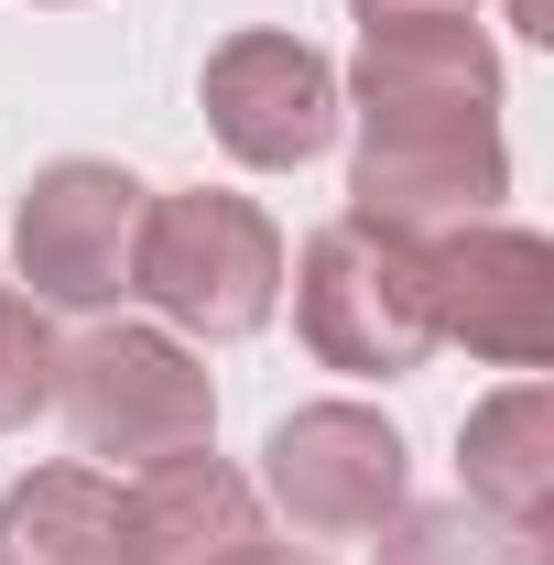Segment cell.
<instances>
[{
  "mask_svg": "<svg viewBox=\"0 0 554 565\" xmlns=\"http://www.w3.org/2000/svg\"><path fill=\"white\" fill-rule=\"evenodd\" d=\"M131 294L174 338H262L283 305V228L228 185H174L141 207Z\"/></svg>",
  "mask_w": 554,
  "mask_h": 565,
  "instance_id": "1",
  "label": "cell"
},
{
  "mask_svg": "<svg viewBox=\"0 0 554 565\" xmlns=\"http://www.w3.org/2000/svg\"><path fill=\"white\" fill-rule=\"evenodd\" d=\"M294 327L305 349L348 370V381H403L446 349L435 338V294H424V239L403 228H370V217H327L305 250H294Z\"/></svg>",
  "mask_w": 554,
  "mask_h": 565,
  "instance_id": "2",
  "label": "cell"
},
{
  "mask_svg": "<svg viewBox=\"0 0 554 565\" xmlns=\"http://www.w3.org/2000/svg\"><path fill=\"white\" fill-rule=\"evenodd\" d=\"M55 414L87 457L152 468L217 435V392L174 327H87L76 349H55Z\"/></svg>",
  "mask_w": 554,
  "mask_h": 565,
  "instance_id": "3",
  "label": "cell"
},
{
  "mask_svg": "<svg viewBox=\"0 0 554 565\" xmlns=\"http://www.w3.org/2000/svg\"><path fill=\"white\" fill-rule=\"evenodd\" d=\"M141 207H152V185H141L131 163H98V152H66V163H44L33 185H22V217H11V262L33 282V305L55 316H98V305H120L131 294V250H141Z\"/></svg>",
  "mask_w": 554,
  "mask_h": 565,
  "instance_id": "4",
  "label": "cell"
},
{
  "mask_svg": "<svg viewBox=\"0 0 554 565\" xmlns=\"http://www.w3.org/2000/svg\"><path fill=\"white\" fill-rule=\"evenodd\" d=\"M262 490L294 533H381L403 500H414V457H403V435L370 414V403H305V414H283L262 435Z\"/></svg>",
  "mask_w": 554,
  "mask_h": 565,
  "instance_id": "5",
  "label": "cell"
},
{
  "mask_svg": "<svg viewBox=\"0 0 554 565\" xmlns=\"http://www.w3.org/2000/svg\"><path fill=\"white\" fill-rule=\"evenodd\" d=\"M500 196H511L500 120H381V131H359V163H348V217L403 228V239L500 217Z\"/></svg>",
  "mask_w": 554,
  "mask_h": 565,
  "instance_id": "6",
  "label": "cell"
},
{
  "mask_svg": "<svg viewBox=\"0 0 554 565\" xmlns=\"http://www.w3.org/2000/svg\"><path fill=\"white\" fill-rule=\"evenodd\" d=\"M424 294H435V338H457L489 370H544L554 359V250L511 217H468L446 239H424Z\"/></svg>",
  "mask_w": 554,
  "mask_h": 565,
  "instance_id": "7",
  "label": "cell"
},
{
  "mask_svg": "<svg viewBox=\"0 0 554 565\" xmlns=\"http://www.w3.org/2000/svg\"><path fill=\"white\" fill-rule=\"evenodd\" d=\"M348 98L338 66L305 44V33H228L207 55V131L251 163V174H294L338 141Z\"/></svg>",
  "mask_w": 554,
  "mask_h": 565,
  "instance_id": "8",
  "label": "cell"
},
{
  "mask_svg": "<svg viewBox=\"0 0 554 565\" xmlns=\"http://www.w3.org/2000/svg\"><path fill=\"white\" fill-rule=\"evenodd\" d=\"M348 120H500V55L479 22H403V33H359V66L338 76Z\"/></svg>",
  "mask_w": 554,
  "mask_h": 565,
  "instance_id": "9",
  "label": "cell"
},
{
  "mask_svg": "<svg viewBox=\"0 0 554 565\" xmlns=\"http://www.w3.org/2000/svg\"><path fill=\"white\" fill-rule=\"evenodd\" d=\"M239 544H262V490L228 457L185 446V457L131 468V490H120V565H228Z\"/></svg>",
  "mask_w": 554,
  "mask_h": 565,
  "instance_id": "10",
  "label": "cell"
},
{
  "mask_svg": "<svg viewBox=\"0 0 554 565\" xmlns=\"http://www.w3.org/2000/svg\"><path fill=\"white\" fill-rule=\"evenodd\" d=\"M457 468H468L457 500H479L489 522H511L522 544H544V522H554V392L544 381H500L489 403H468Z\"/></svg>",
  "mask_w": 554,
  "mask_h": 565,
  "instance_id": "11",
  "label": "cell"
},
{
  "mask_svg": "<svg viewBox=\"0 0 554 565\" xmlns=\"http://www.w3.org/2000/svg\"><path fill=\"white\" fill-rule=\"evenodd\" d=\"M0 565H120V479L33 468L0 500Z\"/></svg>",
  "mask_w": 554,
  "mask_h": 565,
  "instance_id": "12",
  "label": "cell"
},
{
  "mask_svg": "<svg viewBox=\"0 0 554 565\" xmlns=\"http://www.w3.org/2000/svg\"><path fill=\"white\" fill-rule=\"evenodd\" d=\"M370 565H544V544H522L511 522H489L479 500H403L381 522Z\"/></svg>",
  "mask_w": 554,
  "mask_h": 565,
  "instance_id": "13",
  "label": "cell"
},
{
  "mask_svg": "<svg viewBox=\"0 0 554 565\" xmlns=\"http://www.w3.org/2000/svg\"><path fill=\"white\" fill-rule=\"evenodd\" d=\"M55 349H66V338L44 327V305H33V294H0V435L55 403Z\"/></svg>",
  "mask_w": 554,
  "mask_h": 565,
  "instance_id": "14",
  "label": "cell"
},
{
  "mask_svg": "<svg viewBox=\"0 0 554 565\" xmlns=\"http://www.w3.org/2000/svg\"><path fill=\"white\" fill-rule=\"evenodd\" d=\"M359 33H403V22H479V0H348Z\"/></svg>",
  "mask_w": 554,
  "mask_h": 565,
  "instance_id": "15",
  "label": "cell"
},
{
  "mask_svg": "<svg viewBox=\"0 0 554 565\" xmlns=\"http://www.w3.org/2000/svg\"><path fill=\"white\" fill-rule=\"evenodd\" d=\"M228 565H316V555H305V544H273V533H262V544H239Z\"/></svg>",
  "mask_w": 554,
  "mask_h": 565,
  "instance_id": "16",
  "label": "cell"
}]
</instances>
